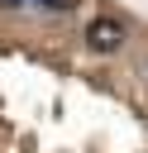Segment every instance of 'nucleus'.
<instances>
[{
  "label": "nucleus",
  "instance_id": "2",
  "mask_svg": "<svg viewBox=\"0 0 148 153\" xmlns=\"http://www.w3.org/2000/svg\"><path fill=\"white\" fill-rule=\"evenodd\" d=\"M38 5H48V10H72L76 0H38Z\"/></svg>",
  "mask_w": 148,
  "mask_h": 153
},
{
  "label": "nucleus",
  "instance_id": "1",
  "mask_svg": "<svg viewBox=\"0 0 148 153\" xmlns=\"http://www.w3.org/2000/svg\"><path fill=\"white\" fill-rule=\"evenodd\" d=\"M86 43H91L95 53H115V48L124 43V24H119V19H110V14H100V19H91V24H86Z\"/></svg>",
  "mask_w": 148,
  "mask_h": 153
},
{
  "label": "nucleus",
  "instance_id": "3",
  "mask_svg": "<svg viewBox=\"0 0 148 153\" xmlns=\"http://www.w3.org/2000/svg\"><path fill=\"white\" fill-rule=\"evenodd\" d=\"M0 5H10V10H19V5H24V0H0Z\"/></svg>",
  "mask_w": 148,
  "mask_h": 153
}]
</instances>
